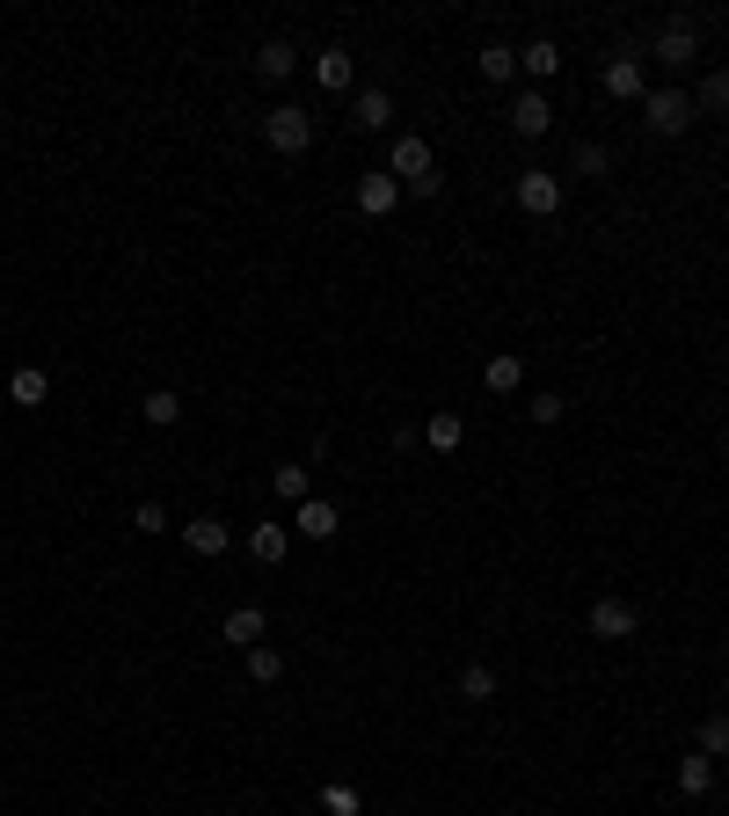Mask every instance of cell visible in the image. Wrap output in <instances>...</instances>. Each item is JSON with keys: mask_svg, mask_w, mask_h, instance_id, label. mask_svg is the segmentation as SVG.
Instances as JSON below:
<instances>
[{"mask_svg": "<svg viewBox=\"0 0 729 816\" xmlns=\"http://www.w3.org/2000/svg\"><path fill=\"white\" fill-rule=\"evenodd\" d=\"M387 175L401 183V190H416V197H437V153H431V139H416V132H394V146H387Z\"/></svg>", "mask_w": 729, "mask_h": 816, "instance_id": "cell-1", "label": "cell"}, {"mask_svg": "<svg viewBox=\"0 0 729 816\" xmlns=\"http://www.w3.org/2000/svg\"><path fill=\"white\" fill-rule=\"evenodd\" d=\"M263 139H270V153H285V161H299L307 146H314V118L299 110V102H277L263 118Z\"/></svg>", "mask_w": 729, "mask_h": 816, "instance_id": "cell-2", "label": "cell"}, {"mask_svg": "<svg viewBox=\"0 0 729 816\" xmlns=\"http://www.w3.org/2000/svg\"><path fill=\"white\" fill-rule=\"evenodd\" d=\"M642 124H650L656 139H679L685 124H693V96H679V88H656V96L642 102Z\"/></svg>", "mask_w": 729, "mask_h": 816, "instance_id": "cell-3", "label": "cell"}, {"mask_svg": "<svg viewBox=\"0 0 729 816\" xmlns=\"http://www.w3.org/2000/svg\"><path fill=\"white\" fill-rule=\"evenodd\" d=\"M583 627H591L598 642H634V627H642V613H634L628 598H591V613H583Z\"/></svg>", "mask_w": 729, "mask_h": 816, "instance_id": "cell-4", "label": "cell"}, {"mask_svg": "<svg viewBox=\"0 0 729 816\" xmlns=\"http://www.w3.org/2000/svg\"><path fill=\"white\" fill-rule=\"evenodd\" d=\"M693 59H701V23L671 15V23L656 29V66H693Z\"/></svg>", "mask_w": 729, "mask_h": 816, "instance_id": "cell-5", "label": "cell"}, {"mask_svg": "<svg viewBox=\"0 0 729 816\" xmlns=\"http://www.w3.org/2000/svg\"><path fill=\"white\" fill-rule=\"evenodd\" d=\"M518 212H533V219H555L561 212V175H547V169H526L518 175Z\"/></svg>", "mask_w": 729, "mask_h": 816, "instance_id": "cell-6", "label": "cell"}, {"mask_svg": "<svg viewBox=\"0 0 729 816\" xmlns=\"http://www.w3.org/2000/svg\"><path fill=\"white\" fill-rule=\"evenodd\" d=\"M292 532H299V540H336L343 510L329 504V496H307V504H292Z\"/></svg>", "mask_w": 729, "mask_h": 816, "instance_id": "cell-7", "label": "cell"}, {"mask_svg": "<svg viewBox=\"0 0 729 816\" xmlns=\"http://www.w3.org/2000/svg\"><path fill=\"white\" fill-rule=\"evenodd\" d=\"M510 132H518V139H547V132H555V110H547V96H540V88L510 96Z\"/></svg>", "mask_w": 729, "mask_h": 816, "instance_id": "cell-8", "label": "cell"}, {"mask_svg": "<svg viewBox=\"0 0 729 816\" xmlns=\"http://www.w3.org/2000/svg\"><path fill=\"white\" fill-rule=\"evenodd\" d=\"M314 81H321V88H329V96H350V88H358V59H350V51H343V45L314 51Z\"/></svg>", "mask_w": 729, "mask_h": 816, "instance_id": "cell-9", "label": "cell"}, {"mask_svg": "<svg viewBox=\"0 0 729 816\" xmlns=\"http://www.w3.org/2000/svg\"><path fill=\"white\" fill-rule=\"evenodd\" d=\"M606 96H613V102H634V96H650V66H642L634 51H620V59H613V66H606Z\"/></svg>", "mask_w": 729, "mask_h": 816, "instance_id": "cell-10", "label": "cell"}, {"mask_svg": "<svg viewBox=\"0 0 729 816\" xmlns=\"http://www.w3.org/2000/svg\"><path fill=\"white\" fill-rule=\"evenodd\" d=\"M183 540H190V554L219 561V554L234 547V526H226V518H190V526H183Z\"/></svg>", "mask_w": 729, "mask_h": 816, "instance_id": "cell-11", "label": "cell"}, {"mask_svg": "<svg viewBox=\"0 0 729 816\" xmlns=\"http://www.w3.org/2000/svg\"><path fill=\"white\" fill-rule=\"evenodd\" d=\"M394 205H401V183H394L387 169H380V175H364V183H358V212H364V219H387Z\"/></svg>", "mask_w": 729, "mask_h": 816, "instance_id": "cell-12", "label": "cell"}, {"mask_svg": "<svg viewBox=\"0 0 729 816\" xmlns=\"http://www.w3.org/2000/svg\"><path fill=\"white\" fill-rule=\"evenodd\" d=\"M350 124H358V132H387L394 124V96L387 88H364V96L350 102Z\"/></svg>", "mask_w": 729, "mask_h": 816, "instance_id": "cell-13", "label": "cell"}, {"mask_svg": "<svg viewBox=\"0 0 729 816\" xmlns=\"http://www.w3.org/2000/svg\"><path fill=\"white\" fill-rule=\"evenodd\" d=\"M482 386L489 394H518V386H526V358H518V350H496V358L482 364Z\"/></svg>", "mask_w": 729, "mask_h": 816, "instance_id": "cell-14", "label": "cell"}, {"mask_svg": "<svg viewBox=\"0 0 729 816\" xmlns=\"http://www.w3.org/2000/svg\"><path fill=\"white\" fill-rule=\"evenodd\" d=\"M256 73H263V81H292V73H299V51H292L285 37H270V45H256Z\"/></svg>", "mask_w": 729, "mask_h": 816, "instance_id": "cell-15", "label": "cell"}, {"mask_svg": "<svg viewBox=\"0 0 729 816\" xmlns=\"http://www.w3.org/2000/svg\"><path fill=\"white\" fill-rule=\"evenodd\" d=\"M518 66L533 73V88H540V81H555V73H561V45H555V37H533V45L518 51Z\"/></svg>", "mask_w": 729, "mask_h": 816, "instance_id": "cell-16", "label": "cell"}, {"mask_svg": "<svg viewBox=\"0 0 729 816\" xmlns=\"http://www.w3.org/2000/svg\"><path fill=\"white\" fill-rule=\"evenodd\" d=\"M285 547H292L285 526H248V554H256L263 569H277V561H285Z\"/></svg>", "mask_w": 729, "mask_h": 816, "instance_id": "cell-17", "label": "cell"}, {"mask_svg": "<svg viewBox=\"0 0 729 816\" xmlns=\"http://www.w3.org/2000/svg\"><path fill=\"white\" fill-rule=\"evenodd\" d=\"M139 416L153 423V431H169V423H183V394H175V386H153V394L139 401Z\"/></svg>", "mask_w": 729, "mask_h": 816, "instance_id": "cell-18", "label": "cell"}, {"mask_svg": "<svg viewBox=\"0 0 729 816\" xmlns=\"http://www.w3.org/2000/svg\"><path fill=\"white\" fill-rule=\"evenodd\" d=\"M460 437H467V423L453 408H437L431 423H423V445H431V453H460Z\"/></svg>", "mask_w": 729, "mask_h": 816, "instance_id": "cell-19", "label": "cell"}, {"mask_svg": "<svg viewBox=\"0 0 729 816\" xmlns=\"http://www.w3.org/2000/svg\"><path fill=\"white\" fill-rule=\"evenodd\" d=\"M226 642L256 648V642H263V613H256V605H234V613H226Z\"/></svg>", "mask_w": 729, "mask_h": 816, "instance_id": "cell-20", "label": "cell"}, {"mask_svg": "<svg viewBox=\"0 0 729 816\" xmlns=\"http://www.w3.org/2000/svg\"><path fill=\"white\" fill-rule=\"evenodd\" d=\"M242 664H248V678H256V685H277V678H285V656H277V648H270V642L242 648Z\"/></svg>", "mask_w": 729, "mask_h": 816, "instance_id": "cell-21", "label": "cell"}, {"mask_svg": "<svg viewBox=\"0 0 729 816\" xmlns=\"http://www.w3.org/2000/svg\"><path fill=\"white\" fill-rule=\"evenodd\" d=\"M8 394H15V401H23V408H45L51 380H45V372H37V364H23V372H8Z\"/></svg>", "mask_w": 729, "mask_h": 816, "instance_id": "cell-22", "label": "cell"}, {"mask_svg": "<svg viewBox=\"0 0 729 816\" xmlns=\"http://www.w3.org/2000/svg\"><path fill=\"white\" fill-rule=\"evenodd\" d=\"M707 788H715V758H707V751L679 758V794H707Z\"/></svg>", "mask_w": 729, "mask_h": 816, "instance_id": "cell-23", "label": "cell"}, {"mask_svg": "<svg viewBox=\"0 0 729 816\" xmlns=\"http://www.w3.org/2000/svg\"><path fill=\"white\" fill-rule=\"evenodd\" d=\"M693 110H729V66L701 73V88H693Z\"/></svg>", "mask_w": 729, "mask_h": 816, "instance_id": "cell-24", "label": "cell"}, {"mask_svg": "<svg viewBox=\"0 0 729 816\" xmlns=\"http://www.w3.org/2000/svg\"><path fill=\"white\" fill-rule=\"evenodd\" d=\"M460 700H474V707L496 700V671H489V664H467V671H460Z\"/></svg>", "mask_w": 729, "mask_h": 816, "instance_id": "cell-25", "label": "cell"}, {"mask_svg": "<svg viewBox=\"0 0 729 816\" xmlns=\"http://www.w3.org/2000/svg\"><path fill=\"white\" fill-rule=\"evenodd\" d=\"M701 751H707V758H729V715H722V707L701 721Z\"/></svg>", "mask_w": 729, "mask_h": 816, "instance_id": "cell-26", "label": "cell"}, {"mask_svg": "<svg viewBox=\"0 0 729 816\" xmlns=\"http://www.w3.org/2000/svg\"><path fill=\"white\" fill-rule=\"evenodd\" d=\"M518 73V51L510 45H482V81H510Z\"/></svg>", "mask_w": 729, "mask_h": 816, "instance_id": "cell-27", "label": "cell"}, {"mask_svg": "<svg viewBox=\"0 0 729 816\" xmlns=\"http://www.w3.org/2000/svg\"><path fill=\"white\" fill-rule=\"evenodd\" d=\"M321 809L329 816H358V788H350V780H329V788H321Z\"/></svg>", "mask_w": 729, "mask_h": 816, "instance_id": "cell-28", "label": "cell"}, {"mask_svg": "<svg viewBox=\"0 0 729 816\" xmlns=\"http://www.w3.org/2000/svg\"><path fill=\"white\" fill-rule=\"evenodd\" d=\"M270 489H277L285 504H307V467H277V474H270Z\"/></svg>", "mask_w": 729, "mask_h": 816, "instance_id": "cell-29", "label": "cell"}, {"mask_svg": "<svg viewBox=\"0 0 729 816\" xmlns=\"http://www.w3.org/2000/svg\"><path fill=\"white\" fill-rule=\"evenodd\" d=\"M526 416L547 431V423H561V416H569V401H561V394H533V408H526Z\"/></svg>", "mask_w": 729, "mask_h": 816, "instance_id": "cell-30", "label": "cell"}, {"mask_svg": "<svg viewBox=\"0 0 729 816\" xmlns=\"http://www.w3.org/2000/svg\"><path fill=\"white\" fill-rule=\"evenodd\" d=\"M132 532H169V510H161L153 496H146V504L132 510Z\"/></svg>", "mask_w": 729, "mask_h": 816, "instance_id": "cell-31", "label": "cell"}, {"mask_svg": "<svg viewBox=\"0 0 729 816\" xmlns=\"http://www.w3.org/2000/svg\"><path fill=\"white\" fill-rule=\"evenodd\" d=\"M577 175H591V183H598V175H606V146L583 139V146H577Z\"/></svg>", "mask_w": 729, "mask_h": 816, "instance_id": "cell-32", "label": "cell"}]
</instances>
